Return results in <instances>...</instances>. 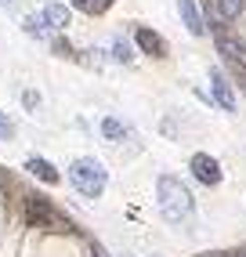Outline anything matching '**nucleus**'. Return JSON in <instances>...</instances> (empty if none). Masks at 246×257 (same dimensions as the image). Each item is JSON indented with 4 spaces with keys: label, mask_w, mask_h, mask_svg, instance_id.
<instances>
[{
    "label": "nucleus",
    "mask_w": 246,
    "mask_h": 257,
    "mask_svg": "<svg viewBox=\"0 0 246 257\" xmlns=\"http://www.w3.org/2000/svg\"><path fill=\"white\" fill-rule=\"evenodd\" d=\"M156 203H160V214L170 221V225H181L196 214V196H192V188L174 178V174H160L156 178Z\"/></svg>",
    "instance_id": "nucleus-1"
},
{
    "label": "nucleus",
    "mask_w": 246,
    "mask_h": 257,
    "mask_svg": "<svg viewBox=\"0 0 246 257\" xmlns=\"http://www.w3.org/2000/svg\"><path fill=\"white\" fill-rule=\"evenodd\" d=\"M69 181H73V188L80 196L98 199L105 192V185H109V167H105L98 156H80V160H73V167H69Z\"/></svg>",
    "instance_id": "nucleus-2"
},
{
    "label": "nucleus",
    "mask_w": 246,
    "mask_h": 257,
    "mask_svg": "<svg viewBox=\"0 0 246 257\" xmlns=\"http://www.w3.org/2000/svg\"><path fill=\"white\" fill-rule=\"evenodd\" d=\"M22 214H26V225H33V228H65L69 232V221L51 207L44 196H37V192H26Z\"/></svg>",
    "instance_id": "nucleus-3"
},
{
    "label": "nucleus",
    "mask_w": 246,
    "mask_h": 257,
    "mask_svg": "<svg viewBox=\"0 0 246 257\" xmlns=\"http://www.w3.org/2000/svg\"><path fill=\"white\" fill-rule=\"evenodd\" d=\"M188 170H192V178H196L199 185H206V188H214V185L224 181V170H221V163L210 156V152H196V156L188 160Z\"/></svg>",
    "instance_id": "nucleus-4"
},
{
    "label": "nucleus",
    "mask_w": 246,
    "mask_h": 257,
    "mask_svg": "<svg viewBox=\"0 0 246 257\" xmlns=\"http://www.w3.org/2000/svg\"><path fill=\"white\" fill-rule=\"evenodd\" d=\"M214 40H217L221 58L232 65L235 73H246V44H242L239 37H232V33H224V29H217V33H214Z\"/></svg>",
    "instance_id": "nucleus-5"
},
{
    "label": "nucleus",
    "mask_w": 246,
    "mask_h": 257,
    "mask_svg": "<svg viewBox=\"0 0 246 257\" xmlns=\"http://www.w3.org/2000/svg\"><path fill=\"white\" fill-rule=\"evenodd\" d=\"M134 47L145 51L149 58H163V55H167V40H163L156 29H149V26H138V29H134Z\"/></svg>",
    "instance_id": "nucleus-6"
},
{
    "label": "nucleus",
    "mask_w": 246,
    "mask_h": 257,
    "mask_svg": "<svg viewBox=\"0 0 246 257\" xmlns=\"http://www.w3.org/2000/svg\"><path fill=\"white\" fill-rule=\"evenodd\" d=\"M210 94H214V101L224 112H235V91H232V83H228V76L221 69H210Z\"/></svg>",
    "instance_id": "nucleus-7"
},
{
    "label": "nucleus",
    "mask_w": 246,
    "mask_h": 257,
    "mask_svg": "<svg viewBox=\"0 0 246 257\" xmlns=\"http://www.w3.org/2000/svg\"><path fill=\"white\" fill-rule=\"evenodd\" d=\"M178 11H181V22H185V29L192 33V37H203V33H206V19H203V11H199L196 0H178Z\"/></svg>",
    "instance_id": "nucleus-8"
},
{
    "label": "nucleus",
    "mask_w": 246,
    "mask_h": 257,
    "mask_svg": "<svg viewBox=\"0 0 246 257\" xmlns=\"http://www.w3.org/2000/svg\"><path fill=\"white\" fill-rule=\"evenodd\" d=\"M40 19H44V26L47 29H65L69 26V19H73V11H69L65 4H58V0H47V4L40 8Z\"/></svg>",
    "instance_id": "nucleus-9"
},
{
    "label": "nucleus",
    "mask_w": 246,
    "mask_h": 257,
    "mask_svg": "<svg viewBox=\"0 0 246 257\" xmlns=\"http://www.w3.org/2000/svg\"><path fill=\"white\" fill-rule=\"evenodd\" d=\"M26 170H29L37 181H44V185H58V181H62L58 167L51 163V160H44V156H29V160H26Z\"/></svg>",
    "instance_id": "nucleus-10"
},
{
    "label": "nucleus",
    "mask_w": 246,
    "mask_h": 257,
    "mask_svg": "<svg viewBox=\"0 0 246 257\" xmlns=\"http://www.w3.org/2000/svg\"><path fill=\"white\" fill-rule=\"evenodd\" d=\"M101 138L112 142V145L127 142V138H131V123H123L119 116H105V119H101Z\"/></svg>",
    "instance_id": "nucleus-11"
},
{
    "label": "nucleus",
    "mask_w": 246,
    "mask_h": 257,
    "mask_svg": "<svg viewBox=\"0 0 246 257\" xmlns=\"http://www.w3.org/2000/svg\"><path fill=\"white\" fill-rule=\"evenodd\" d=\"M109 58L119 62V65H131L134 62V44L127 37H112V51H109Z\"/></svg>",
    "instance_id": "nucleus-12"
},
{
    "label": "nucleus",
    "mask_w": 246,
    "mask_h": 257,
    "mask_svg": "<svg viewBox=\"0 0 246 257\" xmlns=\"http://www.w3.org/2000/svg\"><path fill=\"white\" fill-rule=\"evenodd\" d=\"M116 4V0H73V8L76 11H87V15H105Z\"/></svg>",
    "instance_id": "nucleus-13"
},
{
    "label": "nucleus",
    "mask_w": 246,
    "mask_h": 257,
    "mask_svg": "<svg viewBox=\"0 0 246 257\" xmlns=\"http://www.w3.org/2000/svg\"><path fill=\"white\" fill-rule=\"evenodd\" d=\"M214 4L221 8V15H224V22H232V19H239V15L246 11V0H214Z\"/></svg>",
    "instance_id": "nucleus-14"
},
{
    "label": "nucleus",
    "mask_w": 246,
    "mask_h": 257,
    "mask_svg": "<svg viewBox=\"0 0 246 257\" xmlns=\"http://www.w3.org/2000/svg\"><path fill=\"white\" fill-rule=\"evenodd\" d=\"M22 26H26V33H29V37H37V40L51 37V29L44 26V19H40V15H29V19H22Z\"/></svg>",
    "instance_id": "nucleus-15"
},
{
    "label": "nucleus",
    "mask_w": 246,
    "mask_h": 257,
    "mask_svg": "<svg viewBox=\"0 0 246 257\" xmlns=\"http://www.w3.org/2000/svg\"><path fill=\"white\" fill-rule=\"evenodd\" d=\"M203 19H206L210 26H214V33H217V29H224V15H221V8L214 4V0L206 4V15H203Z\"/></svg>",
    "instance_id": "nucleus-16"
},
{
    "label": "nucleus",
    "mask_w": 246,
    "mask_h": 257,
    "mask_svg": "<svg viewBox=\"0 0 246 257\" xmlns=\"http://www.w3.org/2000/svg\"><path fill=\"white\" fill-rule=\"evenodd\" d=\"M11 138H15V123L8 119V112L0 109V142H11Z\"/></svg>",
    "instance_id": "nucleus-17"
},
{
    "label": "nucleus",
    "mask_w": 246,
    "mask_h": 257,
    "mask_svg": "<svg viewBox=\"0 0 246 257\" xmlns=\"http://www.w3.org/2000/svg\"><path fill=\"white\" fill-rule=\"evenodd\" d=\"M22 101H26L29 109H37V105H40V94H37V91L29 87V91H22Z\"/></svg>",
    "instance_id": "nucleus-18"
},
{
    "label": "nucleus",
    "mask_w": 246,
    "mask_h": 257,
    "mask_svg": "<svg viewBox=\"0 0 246 257\" xmlns=\"http://www.w3.org/2000/svg\"><path fill=\"white\" fill-rule=\"evenodd\" d=\"M55 51H58V55H73V47H69V40H55Z\"/></svg>",
    "instance_id": "nucleus-19"
},
{
    "label": "nucleus",
    "mask_w": 246,
    "mask_h": 257,
    "mask_svg": "<svg viewBox=\"0 0 246 257\" xmlns=\"http://www.w3.org/2000/svg\"><path fill=\"white\" fill-rule=\"evenodd\" d=\"M87 257H105V250H101V246H94V243H91V253H87Z\"/></svg>",
    "instance_id": "nucleus-20"
},
{
    "label": "nucleus",
    "mask_w": 246,
    "mask_h": 257,
    "mask_svg": "<svg viewBox=\"0 0 246 257\" xmlns=\"http://www.w3.org/2000/svg\"><path fill=\"white\" fill-rule=\"evenodd\" d=\"M0 188H8V174H4V170H0Z\"/></svg>",
    "instance_id": "nucleus-21"
},
{
    "label": "nucleus",
    "mask_w": 246,
    "mask_h": 257,
    "mask_svg": "<svg viewBox=\"0 0 246 257\" xmlns=\"http://www.w3.org/2000/svg\"><path fill=\"white\" fill-rule=\"evenodd\" d=\"M228 257H246V250H232V253H228Z\"/></svg>",
    "instance_id": "nucleus-22"
},
{
    "label": "nucleus",
    "mask_w": 246,
    "mask_h": 257,
    "mask_svg": "<svg viewBox=\"0 0 246 257\" xmlns=\"http://www.w3.org/2000/svg\"><path fill=\"white\" fill-rule=\"evenodd\" d=\"M203 257H228V253H203Z\"/></svg>",
    "instance_id": "nucleus-23"
},
{
    "label": "nucleus",
    "mask_w": 246,
    "mask_h": 257,
    "mask_svg": "<svg viewBox=\"0 0 246 257\" xmlns=\"http://www.w3.org/2000/svg\"><path fill=\"white\" fill-rule=\"evenodd\" d=\"M0 4H11V0H0Z\"/></svg>",
    "instance_id": "nucleus-24"
}]
</instances>
